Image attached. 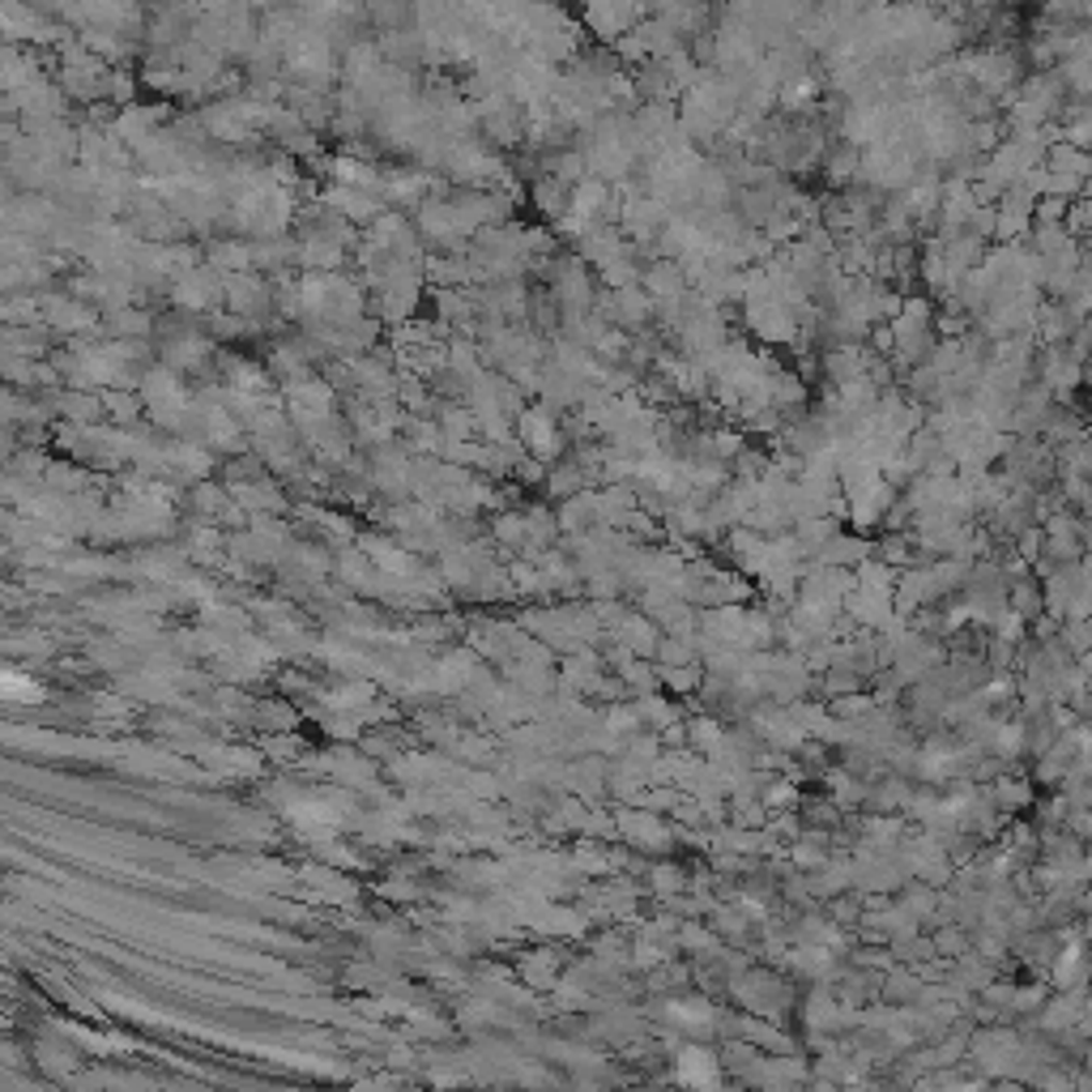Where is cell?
I'll return each mask as SVG.
<instances>
[{"instance_id": "obj_1", "label": "cell", "mask_w": 1092, "mask_h": 1092, "mask_svg": "<svg viewBox=\"0 0 1092 1092\" xmlns=\"http://www.w3.org/2000/svg\"><path fill=\"white\" fill-rule=\"evenodd\" d=\"M645 17H649V9H632V4H594V9H585L589 30H594L602 43H611V47H615L628 30H636Z\"/></svg>"}, {"instance_id": "obj_2", "label": "cell", "mask_w": 1092, "mask_h": 1092, "mask_svg": "<svg viewBox=\"0 0 1092 1092\" xmlns=\"http://www.w3.org/2000/svg\"><path fill=\"white\" fill-rule=\"evenodd\" d=\"M641 291L653 304H666V299L688 295V278H683L679 261H649V265H641Z\"/></svg>"}, {"instance_id": "obj_3", "label": "cell", "mask_w": 1092, "mask_h": 1092, "mask_svg": "<svg viewBox=\"0 0 1092 1092\" xmlns=\"http://www.w3.org/2000/svg\"><path fill=\"white\" fill-rule=\"evenodd\" d=\"M555 521H559V534H564V538L598 529V491H576V495L559 499Z\"/></svg>"}, {"instance_id": "obj_4", "label": "cell", "mask_w": 1092, "mask_h": 1092, "mask_svg": "<svg viewBox=\"0 0 1092 1092\" xmlns=\"http://www.w3.org/2000/svg\"><path fill=\"white\" fill-rule=\"evenodd\" d=\"M862 559H871V542L862 538V534H836L819 555H815V564H824V568H853V564H862Z\"/></svg>"}, {"instance_id": "obj_5", "label": "cell", "mask_w": 1092, "mask_h": 1092, "mask_svg": "<svg viewBox=\"0 0 1092 1092\" xmlns=\"http://www.w3.org/2000/svg\"><path fill=\"white\" fill-rule=\"evenodd\" d=\"M1046 171L1067 175V180H1085V175H1089V150H1072V145L1055 141V145L1046 150Z\"/></svg>"}, {"instance_id": "obj_6", "label": "cell", "mask_w": 1092, "mask_h": 1092, "mask_svg": "<svg viewBox=\"0 0 1092 1092\" xmlns=\"http://www.w3.org/2000/svg\"><path fill=\"white\" fill-rule=\"evenodd\" d=\"M824 171H828V184H836V188H853V180H858V171H862V150H853V145H836L828 158H824Z\"/></svg>"}, {"instance_id": "obj_7", "label": "cell", "mask_w": 1092, "mask_h": 1092, "mask_svg": "<svg viewBox=\"0 0 1092 1092\" xmlns=\"http://www.w3.org/2000/svg\"><path fill=\"white\" fill-rule=\"evenodd\" d=\"M534 201H538V210H542L551 222H559V218H564V210H568V188H564L559 180L542 175V180L534 184Z\"/></svg>"}]
</instances>
